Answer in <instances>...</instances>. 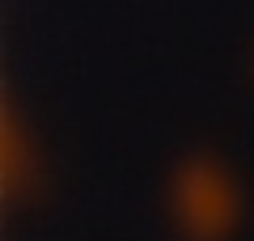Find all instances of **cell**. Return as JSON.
Instances as JSON below:
<instances>
[{"mask_svg":"<svg viewBox=\"0 0 254 241\" xmlns=\"http://www.w3.org/2000/svg\"><path fill=\"white\" fill-rule=\"evenodd\" d=\"M174 207H178L182 229H190L195 237H212V233L229 229L237 195L229 174L216 161L199 157V161H187L174 178Z\"/></svg>","mask_w":254,"mask_h":241,"instance_id":"cell-1","label":"cell"}]
</instances>
